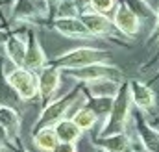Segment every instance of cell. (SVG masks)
Returning <instances> with one entry per match:
<instances>
[{
  "mask_svg": "<svg viewBox=\"0 0 159 152\" xmlns=\"http://www.w3.org/2000/svg\"><path fill=\"white\" fill-rule=\"evenodd\" d=\"M2 46H4L6 58L9 59V63H13V67H24L28 41L22 37L20 32H7V37Z\"/></svg>",
  "mask_w": 159,
  "mask_h": 152,
  "instance_id": "11",
  "label": "cell"
},
{
  "mask_svg": "<svg viewBox=\"0 0 159 152\" xmlns=\"http://www.w3.org/2000/svg\"><path fill=\"white\" fill-rule=\"evenodd\" d=\"M85 100V87H74L70 93L50 100L46 106H43V112L37 117V121L34 122V132L39 128H46V126H56L61 119H65L67 113L76 106V102Z\"/></svg>",
  "mask_w": 159,
  "mask_h": 152,
  "instance_id": "2",
  "label": "cell"
},
{
  "mask_svg": "<svg viewBox=\"0 0 159 152\" xmlns=\"http://www.w3.org/2000/svg\"><path fill=\"white\" fill-rule=\"evenodd\" d=\"M157 78H159V74H157Z\"/></svg>",
  "mask_w": 159,
  "mask_h": 152,
  "instance_id": "31",
  "label": "cell"
},
{
  "mask_svg": "<svg viewBox=\"0 0 159 152\" xmlns=\"http://www.w3.org/2000/svg\"><path fill=\"white\" fill-rule=\"evenodd\" d=\"M61 2H63V0H46V6H48V9H50V11H52V9L56 11V9H57V6H59Z\"/></svg>",
  "mask_w": 159,
  "mask_h": 152,
  "instance_id": "25",
  "label": "cell"
},
{
  "mask_svg": "<svg viewBox=\"0 0 159 152\" xmlns=\"http://www.w3.org/2000/svg\"><path fill=\"white\" fill-rule=\"evenodd\" d=\"M126 152H137V150H135V147H133V143H131V147H129Z\"/></svg>",
  "mask_w": 159,
  "mask_h": 152,
  "instance_id": "28",
  "label": "cell"
},
{
  "mask_svg": "<svg viewBox=\"0 0 159 152\" xmlns=\"http://www.w3.org/2000/svg\"><path fill=\"white\" fill-rule=\"evenodd\" d=\"M34 143L37 145V149L43 152H52V149L59 143V137L56 134L54 126H46V128H39L34 132Z\"/></svg>",
  "mask_w": 159,
  "mask_h": 152,
  "instance_id": "19",
  "label": "cell"
},
{
  "mask_svg": "<svg viewBox=\"0 0 159 152\" xmlns=\"http://www.w3.org/2000/svg\"><path fill=\"white\" fill-rule=\"evenodd\" d=\"M154 34H159V13H157V21H156V26H154Z\"/></svg>",
  "mask_w": 159,
  "mask_h": 152,
  "instance_id": "27",
  "label": "cell"
},
{
  "mask_svg": "<svg viewBox=\"0 0 159 152\" xmlns=\"http://www.w3.org/2000/svg\"><path fill=\"white\" fill-rule=\"evenodd\" d=\"M129 89H131V98L133 106L141 112H152L156 106V93L152 87L139 80H129Z\"/></svg>",
  "mask_w": 159,
  "mask_h": 152,
  "instance_id": "14",
  "label": "cell"
},
{
  "mask_svg": "<svg viewBox=\"0 0 159 152\" xmlns=\"http://www.w3.org/2000/svg\"><path fill=\"white\" fill-rule=\"evenodd\" d=\"M80 19L85 22V26L89 28V32H91L94 37L111 36L113 30H115L113 21H109V19L106 17V13H100V11H94V9L81 11V13H80Z\"/></svg>",
  "mask_w": 159,
  "mask_h": 152,
  "instance_id": "12",
  "label": "cell"
},
{
  "mask_svg": "<svg viewBox=\"0 0 159 152\" xmlns=\"http://www.w3.org/2000/svg\"><path fill=\"white\" fill-rule=\"evenodd\" d=\"M115 7H117V0H93L91 4V9L100 11V13H109Z\"/></svg>",
  "mask_w": 159,
  "mask_h": 152,
  "instance_id": "22",
  "label": "cell"
},
{
  "mask_svg": "<svg viewBox=\"0 0 159 152\" xmlns=\"http://www.w3.org/2000/svg\"><path fill=\"white\" fill-rule=\"evenodd\" d=\"M48 11L50 9L46 6V0H15L11 9V22L24 24L34 17H44Z\"/></svg>",
  "mask_w": 159,
  "mask_h": 152,
  "instance_id": "7",
  "label": "cell"
},
{
  "mask_svg": "<svg viewBox=\"0 0 159 152\" xmlns=\"http://www.w3.org/2000/svg\"><path fill=\"white\" fill-rule=\"evenodd\" d=\"M52 152H78V147H76V143H70V141H59Z\"/></svg>",
  "mask_w": 159,
  "mask_h": 152,
  "instance_id": "23",
  "label": "cell"
},
{
  "mask_svg": "<svg viewBox=\"0 0 159 152\" xmlns=\"http://www.w3.org/2000/svg\"><path fill=\"white\" fill-rule=\"evenodd\" d=\"M72 2H74V6L78 7L80 11H81V9L91 7V4H93V0H72Z\"/></svg>",
  "mask_w": 159,
  "mask_h": 152,
  "instance_id": "24",
  "label": "cell"
},
{
  "mask_svg": "<svg viewBox=\"0 0 159 152\" xmlns=\"http://www.w3.org/2000/svg\"><path fill=\"white\" fill-rule=\"evenodd\" d=\"M44 65H48V59H46V54L39 43V37L35 36L34 30H28V48H26L24 67L34 73H39Z\"/></svg>",
  "mask_w": 159,
  "mask_h": 152,
  "instance_id": "13",
  "label": "cell"
},
{
  "mask_svg": "<svg viewBox=\"0 0 159 152\" xmlns=\"http://www.w3.org/2000/svg\"><path fill=\"white\" fill-rule=\"evenodd\" d=\"M20 152H30L28 149H24V147H20Z\"/></svg>",
  "mask_w": 159,
  "mask_h": 152,
  "instance_id": "29",
  "label": "cell"
},
{
  "mask_svg": "<svg viewBox=\"0 0 159 152\" xmlns=\"http://www.w3.org/2000/svg\"><path fill=\"white\" fill-rule=\"evenodd\" d=\"M98 152H102V150H98Z\"/></svg>",
  "mask_w": 159,
  "mask_h": 152,
  "instance_id": "30",
  "label": "cell"
},
{
  "mask_svg": "<svg viewBox=\"0 0 159 152\" xmlns=\"http://www.w3.org/2000/svg\"><path fill=\"white\" fill-rule=\"evenodd\" d=\"M0 124L9 132V135H11L13 139L19 141L22 121H20L19 112H17L13 106H9V104H0Z\"/></svg>",
  "mask_w": 159,
  "mask_h": 152,
  "instance_id": "17",
  "label": "cell"
},
{
  "mask_svg": "<svg viewBox=\"0 0 159 152\" xmlns=\"http://www.w3.org/2000/svg\"><path fill=\"white\" fill-rule=\"evenodd\" d=\"M50 63L56 65L61 71L81 69V67H87V65H93V63H111V54L104 48L78 46V48H72L69 52H63V54L56 56Z\"/></svg>",
  "mask_w": 159,
  "mask_h": 152,
  "instance_id": "3",
  "label": "cell"
},
{
  "mask_svg": "<svg viewBox=\"0 0 159 152\" xmlns=\"http://www.w3.org/2000/svg\"><path fill=\"white\" fill-rule=\"evenodd\" d=\"M0 152H2V150H0Z\"/></svg>",
  "mask_w": 159,
  "mask_h": 152,
  "instance_id": "33",
  "label": "cell"
},
{
  "mask_svg": "<svg viewBox=\"0 0 159 152\" xmlns=\"http://www.w3.org/2000/svg\"><path fill=\"white\" fill-rule=\"evenodd\" d=\"M6 82L20 100H34L35 97H39L37 73L26 67H13V71L6 73Z\"/></svg>",
  "mask_w": 159,
  "mask_h": 152,
  "instance_id": "4",
  "label": "cell"
},
{
  "mask_svg": "<svg viewBox=\"0 0 159 152\" xmlns=\"http://www.w3.org/2000/svg\"><path fill=\"white\" fill-rule=\"evenodd\" d=\"M93 147L102 152H126L131 147V139L128 132H122V134H113V135L93 139Z\"/></svg>",
  "mask_w": 159,
  "mask_h": 152,
  "instance_id": "15",
  "label": "cell"
},
{
  "mask_svg": "<svg viewBox=\"0 0 159 152\" xmlns=\"http://www.w3.org/2000/svg\"><path fill=\"white\" fill-rule=\"evenodd\" d=\"M65 73H67V76L78 80L81 83L104 80V78L122 80V71H120L119 67L111 65V63H93V65H87V67H81V69H69Z\"/></svg>",
  "mask_w": 159,
  "mask_h": 152,
  "instance_id": "5",
  "label": "cell"
},
{
  "mask_svg": "<svg viewBox=\"0 0 159 152\" xmlns=\"http://www.w3.org/2000/svg\"><path fill=\"white\" fill-rule=\"evenodd\" d=\"M144 152H146V150H144Z\"/></svg>",
  "mask_w": 159,
  "mask_h": 152,
  "instance_id": "32",
  "label": "cell"
},
{
  "mask_svg": "<svg viewBox=\"0 0 159 152\" xmlns=\"http://www.w3.org/2000/svg\"><path fill=\"white\" fill-rule=\"evenodd\" d=\"M54 128H56V134H57L59 141H70V143H76V141L81 139V135H83V130H81L78 124L72 121V117H70V119H69V117L61 119Z\"/></svg>",
  "mask_w": 159,
  "mask_h": 152,
  "instance_id": "18",
  "label": "cell"
},
{
  "mask_svg": "<svg viewBox=\"0 0 159 152\" xmlns=\"http://www.w3.org/2000/svg\"><path fill=\"white\" fill-rule=\"evenodd\" d=\"M113 100L115 97H85V106H89L94 113L98 115V119H107V115L111 113L113 108Z\"/></svg>",
  "mask_w": 159,
  "mask_h": 152,
  "instance_id": "20",
  "label": "cell"
},
{
  "mask_svg": "<svg viewBox=\"0 0 159 152\" xmlns=\"http://www.w3.org/2000/svg\"><path fill=\"white\" fill-rule=\"evenodd\" d=\"M111 21H113L115 28L124 36H137L141 30V19L128 4H119L115 7Z\"/></svg>",
  "mask_w": 159,
  "mask_h": 152,
  "instance_id": "10",
  "label": "cell"
},
{
  "mask_svg": "<svg viewBox=\"0 0 159 152\" xmlns=\"http://www.w3.org/2000/svg\"><path fill=\"white\" fill-rule=\"evenodd\" d=\"M72 121L78 124L83 132H89V130L94 128V124H96V121H98V115L94 113L89 106L83 104L81 108H78V110L72 113Z\"/></svg>",
  "mask_w": 159,
  "mask_h": 152,
  "instance_id": "21",
  "label": "cell"
},
{
  "mask_svg": "<svg viewBox=\"0 0 159 152\" xmlns=\"http://www.w3.org/2000/svg\"><path fill=\"white\" fill-rule=\"evenodd\" d=\"M7 37V32H4V30H0V45H4V41Z\"/></svg>",
  "mask_w": 159,
  "mask_h": 152,
  "instance_id": "26",
  "label": "cell"
},
{
  "mask_svg": "<svg viewBox=\"0 0 159 152\" xmlns=\"http://www.w3.org/2000/svg\"><path fill=\"white\" fill-rule=\"evenodd\" d=\"M50 28H54L57 34H61L65 37H72V39L94 37L89 32V28L85 26V22L80 17H76V15H72V17H56V19H52Z\"/></svg>",
  "mask_w": 159,
  "mask_h": 152,
  "instance_id": "9",
  "label": "cell"
},
{
  "mask_svg": "<svg viewBox=\"0 0 159 152\" xmlns=\"http://www.w3.org/2000/svg\"><path fill=\"white\" fill-rule=\"evenodd\" d=\"M131 108H133V98H131V89H129V82H122L119 93L113 100V108L111 113L107 115V119L102 122V128L98 132L96 137H104V135H113V134H122L128 130L129 119H131Z\"/></svg>",
  "mask_w": 159,
  "mask_h": 152,
  "instance_id": "1",
  "label": "cell"
},
{
  "mask_svg": "<svg viewBox=\"0 0 159 152\" xmlns=\"http://www.w3.org/2000/svg\"><path fill=\"white\" fill-rule=\"evenodd\" d=\"M37 82H39V98L43 106H46L50 100H54L59 83H61V69L56 65L48 63L37 73Z\"/></svg>",
  "mask_w": 159,
  "mask_h": 152,
  "instance_id": "6",
  "label": "cell"
},
{
  "mask_svg": "<svg viewBox=\"0 0 159 152\" xmlns=\"http://www.w3.org/2000/svg\"><path fill=\"white\" fill-rule=\"evenodd\" d=\"M133 122H135V132H137V141L146 152H159V130L154 128L146 121V117L139 112L133 113Z\"/></svg>",
  "mask_w": 159,
  "mask_h": 152,
  "instance_id": "8",
  "label": "cell"
},
{
  "mask_svg": "<svg viewBox=\"0 0 159 152\" xmlns=\"http://www.w3.org/2000/svg\"><path fill=\"white\" fill-rule=\"evenodd\" d=\"M122 82L115 78H104V80H96V82H89L83 83L85 91L91 97H117Z\"/></svg>",
  "mask_w": 159,
  "mask_h": 152,
  "instance_id": "16",
  "label": "cell"
}]
</instances>
